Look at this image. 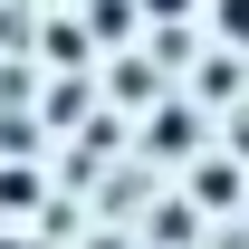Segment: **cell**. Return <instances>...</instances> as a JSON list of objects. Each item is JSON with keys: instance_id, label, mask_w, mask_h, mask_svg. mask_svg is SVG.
I'll return each mask as SVG.
<instances>
[{"instance_id": "3957f363", "label": "cell", "mask_w": 249, "mask_h": 249, "mask_svg": "<svg viewBox=\"0 0 249 249\" xmlns=\"http://www.w3.org/2000/svg\"><path fill=\"white\" fill-rule=\"evenodd\" d=\"M134 10H154V19H182V10H192V0H134Z\"/></svg>"}, {"instance_id": "7a4b0ae2", "label": "cell", "mask_w": 249, "mask_h": 249, "mask_svg": "<svg viewBox=\"0 0 249 249\" xmlns=\"http://www.w3.org/2000/svg\"><path fill=\"white\" fill-rule=\"evenodd\" d=\"M220 38H230V48H249V0H220Z\"/></svg>"}, {"instance_id": "6da1fadb", "label": "cell", "mask_w": 249, "mask_h": 249, "mask_svg": "<svg viewBox=\"0 0 249 249\" xmlns=\"http://www.w3.org/2000/svg\"><path fill=\"white\" fill-rule=\"evenodd\" d=\"M96 29H106V38H124V29H134V0H96Z\"/></svg>"}]
</instances>
